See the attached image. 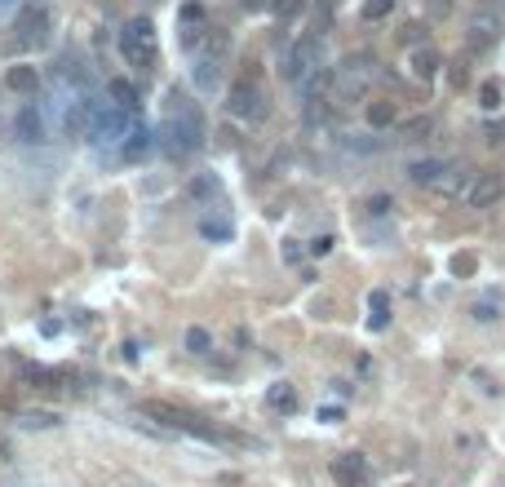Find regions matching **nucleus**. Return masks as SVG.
I'll return each instance as SVG.
<instances>
[{"instance_id": "nucleus-1", "label": "nucleus", "mask_w": 505, "mask_h": 487, "mask_svg": "<svg viewBox=\"0 0 505 487\" xmlns=\"http://www.w3.org/2000/svg\"><path fill=\"white\" fill-rule=\"evenodd\" d=\"M333 75V84H328V98H333L337 106H355L364 94H369L372 75H377V58L372 54H350L346 63H337V71H328Z\"/></svg>"}, {"instance_id": "nucleus-2", "label": "nucleus", "mask_w": 505, "mask_h": 487, "mask_svg": "<svg viewBox=\"0 0 505 487\" xmlns=\"http://www.w3.org/2000/svg\"><path fill=\"white\" fill-rule=\"evenodd\" d=\"M120 54H125V63L137 67V71L156 67V58H160L156 23H151V18H134V23H125V32H120Z\"/></svg>"}, {"instance_id": "nucleus-3", "label": "nucleus", "mask_w": 505, "mask_h": 487, "mask_svg": "<svg viewBox=\"0 0 505 487\" xmlns=\"http://www.w3.org/2000/svg\"><path fill=\"white\" fill-rule=\"evenodd\" d=\"M204 142V120L196 106H177L173 111V120L165 124V134H160V146H165L168 155H187V151H196Z\"/></svg>"}, {"instance_id": "nucleus-4", "label": "nucleus", "mask_w": 505, "mask_h": 487, "mask_svg": "<svg viewBox=\"0 0 505 487\" xmlns=\"http://www.w3.org/2000/svg\"><path fill=\"white\" fill-rule=\"evenodd\" d=\"M227 111L239 120H267L270 115V98L258 80H236L231 94H227Z\"/></svg>"}, {"instance_id": "nucleus-5", "label": "nucleus", "mask_w": 505, "mask_h": 487, "mask_svg": "<svg viewBox=\"0 0 505 487\" xmlns=\"http://www.w3.org/2000/svg\"><path fill=\"white\" fill-rule=\"evenodd\" d=\"M142 412H146V417L168 421V425H177L182 434H200V439H208V443H227L222 430L204 425V417H191V412H182V408H173V403H142Z\"/></svg>"}, {"instance_id": "nucleus-6", "label": "nucleus", "mask_w": 505, "mask_h": 487, "mask_svg": "<svg viewBox=\"0 0 505 487\" xmlns=\"http://www.w3.org/2000/svg\"><path fill=\"white\" fill-rule=\"evenodd\" d=\"M324 67V45H319V35H302V40H293V49L284 54V75L288 80H302L310 71Z\"/></svg>"}, {"instance_id": "nucleus-7", "label": "nucleus", "mask_w": 505, "mask_h": 487, "mask_svg": "<svg viewBox=\"0 0 505 487\" xmlns=\"http://www.w3.org/2000/svg\"><path fill=\"white\" fill-rule=\"evenodd\" d=\"M49 27H54L49 9H45V5H27V9L14 18V40H18L23 49H40V45L49 40Z\"/></svg>"}, {"instance_id": "nucleus-8", "label": "nucleus", "mask_w": 505, "mask_h": 487, "mask_svg": "<svg viewBox=\"0 0 505 487\" xmlns=\"http://www.w3.org/2000/svg\"><path fill=\"white\" fill-rule=\"evenodd\" d=\"M501 40V14L492 9V5H483V9H474V18H470V32H466V45L470 49H492Z\"/></svg>"}, {"instance_id": "nucleus-9", "label": "nucleus", "mask_w": 505, "mask_h": 487, "mask_svg": "<svg viewBox=\"0 0 505 487\" xmlns=\"http://www.w3.org/2000/svg\"><path fill=\"white\" fill-rule=\"evenodd\" d=\"M466 204L470 209H492L497 200L505 195V177H497V174H474L470 182H466Z\"/></svg>"}, {"instance_id": "nucleus-10", "label": "nucleus", "mask_w": 505, "mask_h": 487, "mask_svg": "<svg viewBox=\"0 0 505 487\" xmlns=\"http://www.w3.org/2000/svg\"><path fill=\"white\" fill-rule=\"evenodd\" d=\"M333 479L337 487H369V461L359 452H341L333 461Z\"/></svg>"}, {"instance_id": "nucleus-11", "label": "nucleus", "mask_w": 505, "mask_h": 487, "mask_svg": "<svg viewBox=\"0 0 505 487\" xmlns=\"http://www.w3.org/2000/svg\"><path fill=\"white\" fill-rule=\"evenodd\" d=\"M177 27H182V45H187V49H200L204 32H208V14H204V5H182Z\"/></svg>"}, {"instance_id": "nucleus-12", "label": "nucleus", "mask_w": 505, "mask_h": 487, "mask_svg": "<svg viewBox=\"0 0 505 487\" xmlns=\"http://www.w3.org/2000/svg\"><path fill=\"white\" fill-rule=\"evenodd\" d=\"M191 80H196V89H204V94H213V89L222 84V58H213V54H196V67H191Z\"/></svg>"}, {"instance_id": "nucleus-13", "label": "nucleus", "mask_w": 505, "mask_h": 487, "mask_svg": "<svg viewBox=\"0 0 505 487\" xmlns=\"http://www.w3.org/2000/svg\"><path fill=\"white\" fill-rule=\"evenodd\" d=\"M151 146H156L151 129L134 124V129H129V134L120 138V155H125V160H142V155H151Z\"/></svg>"}, {"instance_id": "nucleus-14", "label": "nucleus", "mask_w": 505, "mask_h": 487, "mask_svg": "<svg viewBox=\"0 0 505 487\" xmlns=\"http://www.w3.org/2000/svg\"><path fill=\"white\" fill-rule=\"evenodd\" d=\"M14 134H18L23 142H45V120H40V111H35V106H23V111H18Z\"/></svg>"}, {"instance_id": "nucleus-15", "label": "nucleus", "mask_w": 505, "mask_h": 487, "mask_svg": "<svg viewBox=\"0 0 505 487\" xmlns=\"http://www.w3.org/2000/svg\"><path fill=\"white\" fill-rule=\"evenodd\" d=\"M408 67H412V75H417V80H435V75H439V67H443V63H439V54H435V49H430V45H421V49H412V58H408Z\"/></svg>"}, {"instance_id": "nucleus-16", "label": "nucleus", "mask_w": 505, "mask_h": 487, "mask_svg": "<svg viewBox=\"0 0 505 487\" xmlns=\"http://www.w3.org/2000/svg\"><path fill=\"white\" fill-rule=\"evenodd\" d=\"M5 84H9L14 94H35V89H40V75H35V67H27V63H18V67H9V75H5Z\"/></svg>"}, {"instance_id": "nucleus-17", "label": "nucleus", "mask_w": 505, "mask_h": 487, "mask_svg": "<svg viewBox=\"0 0 505 487\" xmlns=\"http://www.w3.org/2000/svg\"><path fill=\"white\" fill-rule=\"evenodd\" d=\"M106 94H111V106H120L125 115H134V111H137V89L129 84V80H111V84H106Z\"/></svg>"}, {"instance_id": "nucleus-18", "label": "nucleus", "mask_w": 505, "mask_h": 487, "mask_svg": "<svg viewBox=\"0 0 505 487\" xmlns=\"http://www.w3.org/2000/svg\"><path fill=\"white\" fill-rule=\"evenodd\" d=\"M267 403L275 412H298V390H293V385H270Z\"/></svg>"}, {"instance_id": "nucleus-19", "label": "nucleus", "mask_w": 505, "mask_h": 487, "mask_svg": "<svg viewBox=\"0 0 505 487\" xmlns=\"http://www.w3.org/2000/svg\"><path fill=\"white\" fill-rule=\"evenodd\" d=\"M439 174H443V164H435V160H421V164H412V169H408V177H412V182H421V186H430Z\"/></svg>"}, {"instance_id": "nucleus-20", "label": "nucleus", "mask_w": 505, "mask_h": 487, "mask_svg": "<svg viewBox=\"0 0 505 487\" xmlns=\"http://www.w3.org/2000/svg\"><path fill=\"white\" fill-rule=\"evenodd\" d=\"M390 323V314H386V293H372L369 302V328H386Z\"/></svg>"}, {"instance_id": "nucleus-21", "label": "nucleus", "mask_w": 505, "mask_h": 487, "mask_svg": "<svg viewBox=\"0 0 505 487\" xmlns=\"http://www.w3.org/2000/svg\"><path fill=\"white\" fill-rule=\"evenodd\" d=\"M479 98H483V106H488V111H497V106H501V84H497V80H483Z\"/></svg>"}, {"instance_id": "nucleus-22", "label": "nucleus", "mask_w": 505, "mask_h": 487, "mask_svg": "<svg viewBox=\"0 0 505 487\" xmlns=\"http://www.w3.org/2000/svg\"><path fill=\"white\" fill-rule=\"evenodd\" d=\"M369 120L377 124V129H386V124L395 120V106H390V103H377V106H369Z\"/></svg>"}, {"instance_id": "nucleus-23", "label": "nucleus", "mask_w": 505, "mask_h": 487, "mask_svg": "<svg viewBox=\"0 0 505 487\" xmlns=\"http://www.w3.org/2000/svg\"><path fill=\"white\" fill-rule=\"evenodd\" d=\"M222 186H217V177L213 174H200L196 182H191V195H217Z\"/></svg>"}, {"instance_id": "nucleus-24", "label": "nucleus", "mask_w": 505, "mask_h": 487, "mask_svg": "<svg viewBox=\"0 0 505 487\" xmlns=\"http://www.w3.org/2000/svg\"><path fill=\"white\" fill-rule=\"evenodd\" d=\"M187 350H191V354H208V333H204V328H191V333H187Z\"/></svg>"}, {"instance_id": "nucleus-25", "label": "nucleus", "mask_w": 505, "mask_h": 487, "mask_svg": "<svg viewBox=\"0 0 505 487\" xmlns=\"http://www.w3.org/2000/svg\"><path fill=\"white\" fill-rule=\"evenodd\" d=\"M200 231L208 235V240H231V226H227V222H208V217H204Z\"/></svg>"}, {"instance_id": "nucleus-26", "label": "nucleus", "mask_w": 505, "mask_h": 487, "mask_svg": "<svg viewBox=\"0 0 505 487\" xmlns=\"http://www.w3.org/2000/svg\"><path fill=\"white\" fill-rule=\"evenodd\" d=\"M390 5H395V0H369V5H364V18H386V14H390Z\"/></svg>"}, {"instance_id": "nucleus-27", "label": "nucleus", "mask_w": 505, "mask_h": 487, "mask_svg": "<svg viewBox=\"0 0 505 487\" xmlns=\"http://www.w3.org/2000/svg\"><path fill=\"white\" fill-rule=\"evenodd\" d=\"M399 40H404V45H412V49H421V45H426V27H404V32H399Z\"/></svg>"}, {"instance_id": "nucleus-28", "label": "nucleus", "mask_w": 505, "mask_h": 487, "mask_svg": "<svg viewBox=\"0 0 505 487\" xmlns=\"http://www.w3.org/2000/svg\"><path fill=\"white\" fill-rule=\"evenodd\" d=\"M23 425H40V430H45V425H58V417H54V412H27V417H23Z\"/></svg>"}, {"instance_id": "nucleus-29", "label": "nucleus", "mask_w": 505, "mask_h": 487, "mask_svg": "<svg viewBox=\"0 0 505 487\" xmlns=\"http://www.w3.org/2000/svg\"><path fill=\"white\" fill-rule=\"evenodd\" d=\"M430 129H435V120L426 115V120H412V124H408L404 134H408V138H421V134H430Z\"/></svg>"}, {"instance_id": "nucleus-30", "label": "nucleus", "mask_w": 505, "mask_h": 487, "mask_svg": "<svg viewBox=\"0 0 505 487\" xmlns=\"http://www.w3.org/2000/svg\"><path fill=\"white\" fill-rule=\"evenodd\" d=\"M426 9H430V18H448V14H452V0H426Z\"/></svg>"}, {"instance_id": "nucleus-31", "label": "nucleus", "mask_w": 505, "mask_h": 487, "mask_svg": "<svg viewBox=\"0 0 505 487\" xmlns=\"http://www.w3.org/2000/svg\"><path fill=\"white\" fill-rule=\"evenodd\" d=\"M474 319L492 323V319H497V306H492V302H474Z\"/></svg>"}, {"instance_id": "nucleus-32", "label": "nucleus", "mask_w": 505, "mask_h": 487, "mask_svg": "<svg viewBox=\"0 0 505 487\" xmlns=\"http://www.w3.org/2000/svg\"><path fill=\"white\" fill-rule=\"evenodd\" d=\"M298 9H302V0H275V14H279V18H293Z\"/></svg>"}, {"instance_id": "nucleus-33", "label": "nucleus", "mask_w": 505, "mask_h": 487, "mask_svg": "<svg viewBox=\"0 0 505 487\" xmlns=\"http://www.w3.org/2000/svg\"><path fill=\"white\" fill-rule=\"evenodd\" d=\"M386 209H390V195H377V200H369V213H372V217H381Z\"/></svg>"}, {"instance_id": "nucleus-34", "label": "nucleus", "mask_w": 505, "mask_h": 487, "mask_svg": "<svg viewBox=\"0 0 505 487\" xmlns=\"http://www.w3.org/2000/svg\"><path fill=\"white\" fill-rule=\"evenodd\" d=\"M333 235H319V240H315V244H310V248H315V253H319V257H324V253H333Z\"/></svg>"}, {"instance_id": "nucleus-35", "label": "nucleus", "mask_w": 505, "mask_h": 487, "mask_svg": "<svg viewBox=\"0 0 505 487\" xmlns=\"http://www.w3.org/2000/svg\"><path fill=\"white\" fill-rule=\"evenodd\" d=\"M452 271H457V275H466V271H474V257H466V253H461V257L452 262Z\"/></svg>"}, {"instance_id": "nucleus-36", "label": "nucleus", "mask_w": 505, "mask_h": 487, "mask_svg": "<svg viewBox=\"0 0 505 487\" xmlns=\"http://www.w3.org/2000/svg\"><path fill=\"white\" fill-rule=\"evenodd\" d=\"M452 84H466V63H452Z\"/></svg>"}, {"instance_id": "nucleus-37", "label": "nucleus", "mask_w": 505, "mask_h": 487, "mask_svg": "<svg viewBox=\"0 0 505 487\" xmlns=\"http://www.w3.org/2000/svg\"><path fill=\"white\" fill-rule=\"evenodd\" d=\"M0 5H9V0H0Z\"/></svg>"}]
</instances>
